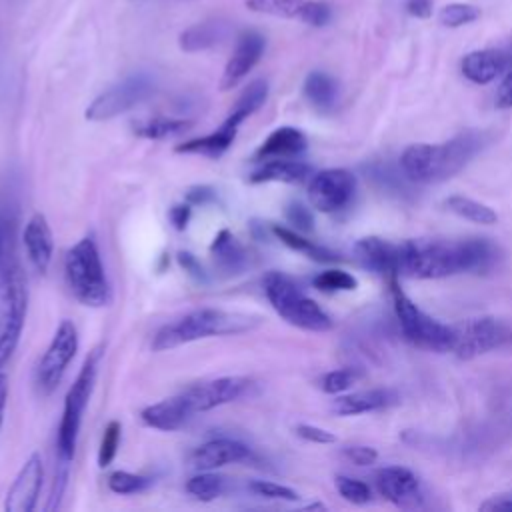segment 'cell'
<instances>
[{
	"label": "cell",
	"mask_w": 512,
	"mask_h": 512,
	"mask_svg": "<svg viewBox=\"0 0 512 512\" xmlns=\"http://www.w3.org/2000/svg\"><path fill=\"white\" fill-rule=\"evenodd\" d=\"M398 276L436 280L462 272H488L498 260V248L486 238L456 242L406 240L398 244Z\"/></svg>",
	"instance_id": "obj_1"
},
{
	"label": "cell",
	"mask_w": 512,
	"mask_h": 512,
	"mask_svg": "<svg viewBox=\"0 0 512 512\" xmlns=\"http://www.w3.org/2000/svg\"><path fill=\"white\" fill-rule=\"evenodd\" d=\"M480 146L482 134L472 130L440 144H410L400 156V166L412 182H440L460 172Z\"/></svg>",
	"instance_id": "obj_2"
},
{
	"label": "cell",
	"mask_w": 512,
	"mask_h": 512,
	"mask_svg": "<svg viewBox=\"0 0 512 512\" xmlns=\"http://www.w3.org/2000/svg\"><path fill=\"white\" fill-rule=\"evenodd\" d=\"M260 320L252 314L230 312L222 308H198L172 322H166L152 336V350L164 352L202 338L236 336L256 328Z\"/></svg>",
	"instance_id": "obj_3"
},
{
	"label": "cell",
	"mask_w": 512,
	"mask_h": 512,
	"mask_svg": "<svg viewBox=\"0 0 512 512\" xmlns=\"http://www.w3.org/2000/svg\"><path fill=\"white\" fill-rule=\"evenodd\" d=\"M64 278L70 294L84 306L102 308L112 302V288L94 236L80 238L64 256Z\"/></svg>",
	"instance_id": "obj_4"
},
{
	"label": "cell",
	"mask_w": 512,
	"mask_h": 512,
	"mask_svg": "<svg viewBox=\"0 0 512 512\" xmlns=\"http://www.w3.org/2000/svg\"><path fill=\"white\" fill-rule=\"evenodd\" d=\"M102 360V346H96L84 360L76 380L68 388L64 396V406H62V416L56 432V456L58 464H70L76 452L80 428H82V418L86 412V406L90 402V396L96 386V376Z\"/></svg>",
	"instance_id": "obj_5"
},
{
	"label": "cell",
	"mask_w": 512,
	"mask_h": 512,
	"mask_svg": "<svg viewBox=\"0 0 512 512\" xmlns=\"http://www.w3.org/2000/svg\"><path fill=\"white\" fill-rule=\"evenodd\" d=\"M262 286L274 312L288 324L308 332H326L332 328L330 316L318 302L308 298L298 282L288 274L272 270L264 276Z\"/></svg>",
	"instance_id": "obj_6"
},
{
	"label": "cell",
	"mask_w": 512,
	"mask_h": 512,
	"mask_svg": "<svg viewBox=\"0 0 512 512\" xmlns=\"http://www.w3.org/2000/svg\"><path fill=\"white\" fill-rule=\"evenodd\" d=\"M390 294L400 330L410 344L430 352H452L456 338L454 326L442 324L420 310L400 288L398 276L390 278Z\"/></svg>",
	"instance_id": "obj_7"
},
{
	"label": "cell",
	"mask_w": 512,
	"mask_h": 512,
	"mask_svg": "<svg viewBox=\"0 0 512 512\" xmlns=\"http://www.w3.org/2000/svg\"><path fill=\"white\" fill-rule=\"evenodd\" d=\"M28 312V282L22 264L0 270V370L14 354Z\"/></svg>",
	"instance_id": "obj_8"
},
{
	"label": "cell",
	"mask_w": 512,
	"mask_h": 512,
	"mask_svg": "<svg viewBox=\"0 0 512 512\" xmlns=\"http://www.w3.org/2000/svg\"><path fill=\"white\" fill-rule=\"evenodd\" d=\"M154 90L156 82L148 72L130 74L120 82L112 84L108 90L100 92L84 110V118L90 122L112 120L148 100Z\"/></svg>",
	"instance_id": "obj_9"
},
{
	"label": "cell",
	"mask_w": 512,
	"mask_h": 512,
	"mask_svg": "<svg viewBox=\"0 0 512 512\" xmlns=\"http://www.w3.org/2000/svg\"><path fill=\"white\" fill-rule=\"evenodd\" d=\"M78 344L80 340L74 322L62 320L36 368V386L42 394H52L58 388L68 364L78 352Z\"/></svg>",
	"instance_id": "obj_10"
},
{
	"label": "cell",
	"mask_w": 512,
	"mask_h": 512,
	"mask_svg": "<svg viewBox=\"0 0 512 512\" xmlns=\"http://www.w3.org/2000/svg\"><path fill=\"white\" fill-rule=\"evenodd\" d=\"M454 348L452 352L462 358L470 360L474 356H480L488 350H494L510 340V330L506 324L492 316H480V318H468L460 324H454Z\"/></svg>",
	"instance_id": "obj_11"
},
{
	"label": "cell",
	"mask_w": 512,
	"mask_h": 512,
	"mask_svg": "<svg viewBox=\"0 0 512 512\" xmlns=\"http://www.w3.org/2000/svg\"><path fill=\"white\" fill-rule=\"evenodd\" d=\"M254 380L248 376H220L206 382H198L186 388L182 394L194 414H202L224 404L236 402L250 394Z\"/></svg>",
	"instance_id": "obj_12"
},
{
	"label": "cell",
	"mask_w": 512,
	"mask_h": 512,
	"mask_svg": "<svg viewBox=\"0 0 512 512\" xmlns=\"http://www.w3.org/2000/svg\"><path fill=\"white\" fill-rule=\"evenodd\" d=\"M356 190V178L350 170L328 168L310 178L308 200L318 212H338L352 200Z\"/></svg>",
	"instance_id": "obj_13"
},
{
	"label": "cell",
	"mask_w": 512,
	"mask_h": 512,
	"mask_svg": "<svg viewBox=\"0 0 512 512\" xmlns=\"http://www.w3.org/2000/svg\"><path fill=\"white\" fill-rule=\"evenodd\" d=\"M246 8L256 14L300 20L308 26H326L332 8L322 0H246Z\"/></svg>",
	"instance_id": "obj_14"
},
{
	"label": "cell",
	"mask_w": 512,
	"mask_h": 512,
	"mask_svg": "<svg viewBox=\"0 0 512 512\" xmlns=\"http://www.w3.org/2000/svg\"><path fill=\"white\" fill-rule=\"evenodd\" d=\"M378 492L402 510L424 506V494L416 474L404 466H384L376 472Z\"/></svg>",
	"instance_id": "obj_15"
},
{
	"label": "cell",
	"mask_w": 512,
	"mask_h": 512,
	"mask_svg": "<svg viewBox=\"0 0 512 512\" xmlns=\"http://www.w3.org/2000/svg\"><path fill=\"white\" fill-rule=\"evenodd\" d=\"M44 480V466L38 452H32L28 460L18 470L16 478L12 480L6 498L4 510L6 512H32L38 504V496L42 490Z\"/></svg>",
	"instance_id": "obj_16"
},
{
	"label": "cell",
	"mask_w": 512,
	"mask_h": 512,
	"mask_svg": "<svg viewBox=\"0 0 512 512\" xmlns=\"http://www.w3.org/2000/svg\"><path fill=\"white\" fill-rule=\"evenodd\" d=\"M264 48H266V40L262 34L254 30L244 32L236 40V46L224 66V72L220 78V90H232L234 86H238L250 74V70L258 64V60L264 54Z\"/></svg>",
	"instance_id": "obj_17"
},
{
	"label": "cell",
	"mask_w": 512,
	"mask_h": 512,
	"mask_svg": "<svg viewBox=\"0 0 512 512\" xmlns=\"http://www.w3.org/2000/svg\"><path fill=\"white\" fill-rule=\"evenodd\" d=\"M252 450L234 438H212L190 454V466L196 470H216L226 464L250 460Z\"/></svg>",
	"instance_id": "obj_18"
},
{
	"label": "cell",
	"mask_w": 512,
	"mask_h": 512,
	"mask_svg": "<svg viewBox=\"0 0 512 512\" xmlns=\"http://www.w3.org/2000/svg\"><path fill=\"white\" fill-rule=\"evenodd\" d=\"M354 256L362 268L374 274L388 276V278L398 276V258H400L398 244H392L378 236H366L354 244Z\"/></svg>",
	"instance_id": "obj_19"
},
{
	"label": "cell",
	"mask_w": 512,
	"mask_h": 512,
	"mask_svg": "<svg viewBox=\"0 0 512 512\" xmlns=\"http://www.w3.org/2000/svg\"><path fill=\"white\" fill-rule=\"evenodd\" d=\"M512 64V52L508 48H484L468 52L462 58V74L474 84H490Z\"/></svg>",
	"instance_id": "obj_20"
},
{
	"label": "cell",
	"mask_w": 512,
	"mask_h": 512,
	"mask_svg": "<svg viewBox=\"0 0 512 512\" xmlns=\"http://www.w3.org/2000/svg\"><path fill=\"white\" fill-rule=\"evenodd\" d=\"M22 244L32 266L38 272H46L54 256V236L44 214L36 212L28 218L22 230Z\"/></svg>",
	"instance_id": "obj_21"
},
{
	"label": "cell",
	"mask_w": 512,
	"mask_h": 512,
	"mask_svg": "<svg viewBox=\"0 0 512 512\" xmlns=\"http://www.w3.org/2000/svg\"><path fill=\"white\" fill-rule=\"evenodd\" d=\"M140 418L148 428L162 430V432H174V430H180L182 426H186L194 418V412L190 410L184 394L180 392L176 396H170V398H164L160 402L146 406L140 412Z\"/></svg>",
	"instance_id": "obj_22"
},
{
	"label": "cell",
	"mask_w": 512,
	"mask_h": 512,
	"mask_svg": "<svg viewBox=\"0 0 512 512\" xmlns=\"http://www.w3.org/2000/svg\"><path fill=\"white\" fill-rule=\"evenodd\" d=\"M260 166L252 170L248 182L264 184V182H282V184H300L310 174L312 168L298 158H268L258 160Z\"/></svg>",
	"instance_id": "obj_23"
},
{
	"label": "cell",
	"mask_w": 512,
	"mask_h": 512,
	"mask_svg": "<svg viewBox=\"0 0 512 512\" xmlns=\"http://www.w3.org/2000/svg\"><path fill=\"white\" fill-rule=\"evenodd\" d=\"M398 402V394L390 388H372L362 392H352L346 396H338L332 402V410L338 416H356L364 412H374L388 408Z\"/></svg>",
	"instance_id": "obj_24"
},
{
	"label": "cell",
	"mask_w": 512,
	"mask_h": 512,
	"mask_svg": "<svg viewBox=\"0 0 512 512\" xmlns=\"http://www.w3.org/2000/svg\"><path fill=\"white\" fill-rule=\"evenodd\" d=\"M308 148V140L302 130L294 126H280L272 130L256 150V160L268 158H298Z\"/></svg>",
	"instance_id": "obj_25"
},
{
	"label": "cell",
	"mask_w": 512,
	"mask_h": 512,
	"mask_svg": "<svg viewBox=\"0 0 512 512\" xmlns=\"http://www.w3.org/2000/svg\"><path fill=\"white\" fill-rule=\"evenodd\" d=\"M210 256L214 262V268L222 274H240L248 266V252L242 246V242L226 228H222L212 244H210Z\"/></svg>",
	"instance_id": "obj_26"
},
{
	"label": "cell",
	"mask_w": 512,
	"mask_h": 512,
	"mask_svg": "<svg viewBox=\"0 0 512 512\" xmlns=\"http://www.w3.org/2000/svg\"><path fill=\"white\" fill-rule=\"evenodd\" d=\"M236 130L220 124L214 132L200 136V138H192L186 140L182 144H178L174 150L178 154H192V156H204V158H220L234 142L236 138Z\"/></svg>",
	"instance_id": "obj_27"
},
{
	"label": "cell",
	"mask_w": 512,
	"mask_h": 512,
	"mask_svg": "<svg viewBox=\"0 0 512 512\" xmlns=\"http://www.w3.org/2000/svg\"><path fill=\"white\" fill-rule=\"evenodd\" d=\"M226 34H228L226 22L204 20V22H198V24H192L190 28H186L180 34L178 44L184 52H202V50H208V48L216 46L218 42H222Z\"/></svg>",
	"instance_id": "obj_28"
},
{
	"label": "cell",
	"mask_w": 512,
	"mask_h": 512,
	"mask_svg": "<svg viewBox=\"0 0 512 512\" xmlns=\"http://www.w3.org/2000/svg\"><path fill=\"white\" fill-rule=\"evenodd\" d=\"M270 232L276 236V240H280L286 248L294 250V252H300L304 254L306 258L314 260V262H322V264H330V262H336L340 260V256L336 252H332L330 248L326 246H320L312 240H308L306 236H302L298 230L294 228H286V226H280V224H272L270 226Z\"/></svg>",
	"instance_id": "obj_29"
},
{
	"label": "cell",
	"mask_w": 512,
	"mask_h": 512,
	"mask_svg": "<svg viewBox=\"0 0 512 512\" xmlns=\"http://www.w3.org/2000/svg\"><path fill=\"white\" fill-rule=\"evenodd\" d=\"M266 98H268V84H266V80H254V82H250V84L242 90V94L238 96V100H236V104L232 106L230 114L226 116L224 124L230 126V128H234V130H238L240 124H242L248 116H252L256 110L262 108V104L266 102Z\"/></svg>",
	"instance_id": "obj_30"
},
{
	"label": "cell",
	"mask_w": 512,
	"mask_h": 512,
	"mask_svg": "<svg viewBox=\"0 0 512 512\" xmlns=\"http://www.w3.org/2000/svg\"><path fill=\"white\" fill-rule=\"evenodd\" d=\"M302 92L306 96V100L320 112H328L334 108L336 98H338V84L336 80L322 72V70H314L306 76Z\"/></svg>",
	"instance_id": "obj_31"
},
{
	"label": "cell",
	"mask_w": 512,
	"mask_h": 512,
	"mask_svg": "<svg viewBox=\"0 0 512 512\" xmlns=\"http://www.w3.org/2000/svg\"><path fill=\"white\" fill-rule=\"evenodd\" d=\"M192 126V120L186 118H170V116H154L142 120L134 126V134L146 140H166L184 134Z\"/></svg>",
	"instance_id": "obj_32"
},
{
	"label": "cell",
	"mask_w": 512,
	"mask_h": 512,
	"mask_svg": "<svg viewBox=\"0 0 512 512\" xmlns=\"http://www.w3.org/2000/svg\"><path fill=\"white\" fill-rule=\"evenodd\" d=\"M446 208L454 214H458L460 218H466L474 224H482V226H492L498 222V214L494 208H490L488 204H482L478 200L466 198V196H448L446 198Z\"/></svg>",
	"instance_id": "obj_33"
},
{
	"label": "cell",
	"mask_w": 512,
	"mask_h": 512,
	"mask_svg": "<svg viewBox=\"0 0 512 512\" xmlns=\"http://www.w3.org/2000/svg\"><path fill=\"white\" fill-rule=\"evenodd\" d=\"M226 490V478L212 470H200L186 482V492L202 502H212Z\"/></svg>",
	"instance_id": "obj_34"
},
{
	"label": "cell",
	"mask_w": 512,
	"mask_h": 512,
	"mask_svg": "<svg viewBox=\"0 0 512 512\" xmlns=\"http://www.w3.org/2000/svg\"><path fill=\"white\" fill-rule=\"evenodd\" d=\"M18 262L16 216L10 208H0V270Z\"/></svg>",
	"instance_id": "obj_35"
},
{
	"label": "cell",
	"mask_w": 512,
	"mask_h": 512,
	"mask_svg": "<svg viewBox=\"0 0 512 512\" xmlns=\"http://www.w3.org/2000/svg\"><path fill=\"white\" fill-rule=\"evenodd\" d=\"M312 286L320 292H350V290H356L358 280L350 272L330 268V270L318 272L312 278Z\"/></svg>",
	"instance_id": "obj_36"
},
{
	"label": "cell",
	"mask_w": 512,
	"mask_h": 512,
	"mask_svg": "<svg viewBox=\"0 0 512 512\" xmlns=\"http://www.w3.org/2000/svg\"><path fill=\"white\" fill-rule=\"evenodd\" d=\"M152 478L142 476V474H134V472H126V470H116L108 476V488L114 494L120 496H130V494H138L144 492L146 488H150Z\"/></svg>",
	"instance_id": "obj_37"
},
{
	"label": "cell",
	"mask_w": 512,
	"mask_h": 512,
	"mask_svg": "<svg viewBox=\"0 0 512 512\" xmlns=\"http://www.w3.org/2000/svg\"><path fill=\"white\" fill-rule=\"evenodd\" d=\"M478 18H480V8H476L474 4H466V2L446 4L438 14L440 24L446 28H460V26L476 22Z\"/></svg>",
	"instance_id": "obj_38"
},
{
	"label": "cell",
	"mask_w": 512,
	"mask_h": 512,
	"mask_svg": "<svg viewBox=\"0 0 512 512\" xmlns=\"http://www.w3.org/2000/svg\"><path fill=\"white\" fill-rule=\"evenodd\" d=\"M120 440H122V424L118 420H110L100 438V448H98L100 468H108L114 462L120 448Z\"/></svg>",
	"instance_id": "obj_39"
},
{
	"label": "cell",
	"mask_w": 512,
	"mask_h": 512,
	"mask_svg": "<svg viewBox=\"0 0 512 512\" xmlns=\"http://www.w3.org/2000/svg\"><path fill=\"white\" fill-rule=\"evenodd\" d=\"M358 378H360V374L354 368H338V370H330V372L322 374L318 380V386L326 394H342Z\"/></svg>",
	"instance_id": "obj_40"
},
{
	"label": "cell",
	"mask_w": 512,
	"mask_h": 512,
	"mask_svg": "<svg viewBox=\"0 0 512 512\" xmlns=\"http://www.w3.org/2000/svg\"><path fill=\"white\" fill-rule=\"evenodd\" d=\"M250 492H254L260 498L266 500H284V502H296L300 500V494L296 490H292L290 486L278 484V482H270V480H252L248 484Z\"/></svg>",
	"instance_id": "obj_41"
},
{
	"label": "cell",
	"mask_w": 512,
	"mask_h": 512,
	"mask_svg": "<svg viewBox=\"0 0 512 512\" xmlns=\"http://www.w3.org/2000/svg\"><path fill=\"white\" fill-rule=\"evenodd\" d=\"M334 484H336L338 494L344 500H348L352 504H366V502H370L372 492H370V486L366 482H362L358 478H350V476H336Z\"/></svg>",
	"instance_id": "obj_42"
},
{
	"label": "cell",
	"mask_w": 512,
	"mask_h": 512,
	"mask_svg": "<svg viewBox=\"0 0 512 512\" xmlns=\"http://www.w3.org/2000/svg\"><path fill=\"white\" fill-rule=\"evenodd\" d=\"M286 220L294 226V230L298 232H310L314 228V216L310 212L308 206H304L302 202H290L284 210Z\"/></svg>",
	"instance_id": "obj_43"
},
{
	"label": "cell",
	"mask_w": 512,
	"mask_h": 512,
	"mask_svg": "<svg viewBox=\"0 0 512 512\" xmlns=\"http://www.w3.org/2000/svg\"><path fill=\"white\" fill-rule=\"evenodd\" d=\"M294 432H296V436H300L302 440L312 442V444H334L336 442V436L330 430L314 426V424H298L294 428Z\"/></svg>",
	"instance_id": "obj_44"
},
{
	"label": "cell",
	"mask_w": 512,
	"mask_h": 512,
	"mask_svg": "<svg viewBox=\"0 0 512 512\" xmlns=\"http://www.w3.org/2000/svg\"><path fill=\"white\" fill-rule=\"evenodd\" d=\"M342 456H344L348 462L356 464V466H370V464H374V462L378 460L376 448H372V446H362V444H354V446L342 448Z\"/></svg>",
	"instance_id": "obj_45"
},
{
	"label": "cell",
	"mask_w": 512,
	"mask_h": 512,
	"mask_svg": "<svg viewBox=\"0 0 512 512\" xmlns=\"http://www.w3.org/2000/svg\"><path fill=\"white\" fill-rule=\"evenodd\" d=\"M216 200V190L212 186H206V184H200V186H192L186 190V202L192 204V206H204V204H210Z\"/></svg>",
	"instance_id": "obj_46"
},
{
	"label": "cell",
	"mask_w": 512,
	"mask_h": 512,
	"mask_svg": "<svg viewBox=\"0 0 512 512\" xmlns=\"http://www.w3.org/2000/svg\"><path fill=\"white\" fill-rule=\"evenodd\" d=\"M480 510H484V512H512V492L490 496L488 500H484L480 504Z\"/></svg>",
	"instance_id": "obj_47"
},
{
	"label": "cell",
	"mask_w": 512,
	"mask_h": 512,
	"mask_svg": "<svg viewBox=\"0 0 512 512\" xmlns=\"http://www.w3.org/2000/svg\"><path fill=\"white\" fill-rule=\"evenodd\" d=\"M192 216V204L184 202V204H174L170 210H168V218L172 222V226L176 230H184L188 226V220Z\"/></svg>",
	"instance_id": "obj_48"
},
{
	"label": "cell",
	"mask_w": 512,
	"mask_h": 512,
	"mask_svg": "<svg viewBox=\"0 0 512 512\" xmlns=\"http://www.w3.org/2000/svg\"><path fill=\"white\" fill-rule=\"evenodd\" d=\"M494 104L498 108H512V70L502 78V82L496 88Z\"/></svg>",
	"instance_id": "obj_49"
},
{
	"label": "cell",
	"mask_w": 512,
	"mask_h": 512,
	"mask_svg": "<svg viewBox=\"0 0 512 512\" xmlns=\"http://www.w3.org/2000/svg\"><path fill=\"white\" fill-rule=\"evenodd\" d=\"M178 264L192 276V278H196V280H204L206 278V272L202 270V266H200V262L190 254V252H178Z\"/></svg>",
	"instance_id": "obj_50"
},
{
	"label": "cell",
	"mask_w": 512,
	"mask_h": 512,
	"mask_svg": "<svg viewBox=\"0 0 512 512\" xmlns=\"http://www.w3.org/2000/svg\"><path fill=\"white\" fill-rule=\"evenodd\" d=\"M404 8L414 18H430L434 0H404Z\"/></svg>",
	"instance_id": "obj_51"
},
{
	"label": "cell",
	"mask_w": 512,
	"mask_h": 512,
	"mask_svg": "<svg viewBox=\"0 0 512 512\" xmlns=\"http://www.w3.org/2000/svg\"><path fill=\"white\" fill-rule=\"evenodd\" d=\"M6 402H8V378H6V374L0 370V430H2V424H4Z\"/></svg>",
	"instance_id": "obj_52"
},
{
	"label": "cell",
	"mask_w": 512,
	"mask_h": 512,
	"mask_svg": "<svg viewBox=\"0 0 512 512\" xmlns=\"http://www.w3.org/2000/svg\"><path fill=\"white\" fill-rule=\"evenodd\" d=\"M304 510H326V506H324V504H320V502H314V504L304 506Z\"/></svg>",
	"instance_id": "obj_53"
},
{
	"label": "cell",
	"mask_w": 512,
	"mask_h": 512,
	"mask_svg": "<svg viewBox=\"0 0 512 512\" xmlns=\"http://www.w3.org/2000/svg\"><path fill=\"white\" fill-rule=\"evenodd\" d=\"M508 50H510V52H512V42H510V48H508Z\"/></svg>",
	"instance_id": "obj_54"
},
{
	"label": "cell",
	"mask_w": 512,
	"mask_h": 512,
	"mask_svg": "<svg viewBox=\"0 0 512 512\" xmlns=\"http://www.w3.org/2000/svg\"><path fill=\"white\" fill-rule=\"evenodd\" d=\"M508 342H512V334H510V340Z\"/></svg>",
	"instance_id": "obj_55"
}]
</instances>
